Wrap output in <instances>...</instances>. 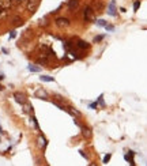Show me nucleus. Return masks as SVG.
<instances>
[{"mask_svg":"<svg viewBox=\"0 0 147 166\" xmlns=\"http://www.w3.org/2000/svg\"><path fill=\"white\" fill-rule=\"evenodd\" d=\"M83 18H85V21H93V18H94V11H93L91 7H86L85 8Z\"/></svg>","mask_w":147,"mask_h":166,"instance_id":"f257e3e1","label":"nucleus"},{"mask_svg":"<svg viewBox=\"0 0 147 166\" xmlns=\"http://www.w3.org/2000/svg\"><path fill=\"white\" fill-rule=\"evenodd\" d=\"M38 4H40V0H29L27 2V11L34 12L37 10V7H38Z\"/></svg>","mask_w":147,"mask_h":166,"instance_id":"f03ea898","label":"nucleus"},{"mask_svg":"<svg viewBox=\"0 0 147 166\" xmlns=\"http://www.w3.org/2000/svg\"><path fill=\"white\" fill-rule=\"evenodd\" d=\"M108 14L110 16H116V15H117V12H116V2H115V0H112V2L109 3V6H108Z\"/></svg>","mask_w":147,"mask_h":166,"instance_id":"7ed1b4c3","label":"nucleus"},{"mask_svg":"<svg viewBox=\"0 0 147 166\" xmlns=\"http://www.w3.org/2000/svg\"><path fill=\"white\" fill-rule=\"evenodd\" d=\"M69 25V21L67 18H57L56 19V26L57 27H67Z\"/></svg>","mask_w":147,"mask_h":166,"instance_id":"20e7f679","label":"nucleus"},{"mask_svg":"<svg viewBox=\"0 0 147 166\" xmlns=\"http://www.w3.org/2000/svg\"><path fill=\"white\" fill-rule=\"evenodd\" d=\"M14 98H15V101L18 102V104H21V105H23V104L26 102L25 95L21 94V93H15V94H14Z\"/></svg>","mask_w":147,"mask_h":166,"instance_id":"39448f33","label":"nucleus"},{"mask_svg":"<svg viewBox=\"0 0 147 166\" xmlns=\"http://www.w3.org/2000/svg\"><path fill=\"white\" fill-rule=\"evenodd\" d=\"M35 97L40 98V99H46V98H48V94H46L45 90H42V89H38V90L35 91Z\"/></svg>","mask_w":147,"mask_h":166,"instance_id":"423d86ee","label":"nucleus"},{"mask_svg":"<svg viewBox=\"0 0 147 166\" xmlns=\"http://www.w3.org/2000/svg\"><path fill=\"white\" fill-rule=\"evenodd\" d=\"M133 155H135V152L133 151H129L128 154L125 155V161H128V162H131V166H135V161H133Z\"/></svg>","mask_w":147,"mask_h":166,"instance_id":"0eeeda50","label":"nucleus"},{"mask_svg":"<svg viewBox=\"0 0 147 166\" xmlns=\"http://www.w3.org/2000/svg\"><path fill=\"white\" fill-rule=\"evenodd\" d=\"M79 6V2L78 0H69L68 2V8L71 10V11H74V10H76Z\"/></svg>","mask_w":147,"mask_h":166,"instance_id":"6e6552de","label":"nucleus"},{"mask_svg":"<svg viewBox=\"0 0 147 166\" xmlns=\"http://www.w3.org/2000/svg\"><path fill=\"white\" fill-rule=\"evenodd\" d=\"M81 129H82V135L85 136V138H90L91 136V131H90L89 128H86V127H81Z\"/></svg>","mask_w":147,"mask_h":166,"instance_id":"1a4fd4ad","label":"nucleus"},{"mask_svg":"<svg viewBox=\"0 0 147 166\" xmlns=\"http://www.w3.org/2000/svg\"><path fill=\"white\" fill-rule=\"evenodd\" d=\"M40 80L41 82H55V78L53 76H48V75H42V76H40Z\"/></svg>","mask_w":147,"mask_h":166,"instance_id":"9d476101","label":"nucleus"},{"mask_svg":"<svg viewBox=\"0 0 147 166\" xmlns=\"http://www.w3.org/2000/svg\"><path fill=\"white\" fill-rule=\"evenodd\" d=\"M76 46L81 48V49H86V48H89V44H87V42H85V41H82V39H79L78 44H76Z\"/></svg>","mask_w":147,"mask_h":166,"instance_id":"9b49d317","label":"nucleus"},{"mask_svg":"<svg viewBox=\"0 0 147 166\" xmlns=\"http://www.w3.org/2000/svg\"><path fill=\"white\" fill-rule=\"evenodd\" d=\"M27 69L30 72H40V71H41V67H37V65H31V64H30V65H27Z\"/></svg>","mask_w":147,"mask_h":166,"instance_id":"f8f14e48","label":"nucleus"},{"mask_svg":"<svg viewBox=\"0 0 147 166\" xmlns=\"http://www.w3.org/2000/svg\"><path fill=\"white\" fill-rule=\"evenodd\" d=\"M95 25L97 26H101V27H105V26L108 25V22L103 21V19H97V21H95Z\"/></svg>","mask_w":147,"mask_h":166,"instance_id":"ddd939ff","label":"nucleus"},{"mask_svg":"<svg viewBox=\"0 0 147 166\" xmlns=\"http://www.w3.org/2000/svg\"><path fill=\"white\" fill-rule=\"evenodd\" d=\"M38 142H40V143H38L40 147H45V146H46V140L42 138V136H40V138H38Z\"/></svg>","mask_w":147,"mask_h":166,"instance_id":"4468645a","label":"nucleus"},{"mask_svg":"<svg viewBox=\"0 0 147 166\" xmlns=\"http://www.w3.org/2000/svg\"><path fill=\"white\" fill-rule=\"evenodd\" d=\"M110 158H112V154L109 152V154H106L105 157L102 158V163H108V162L110 161Z\"/></svg>","mask_w":147,"mask_h":166,"instance_id":"2eb2a0df","label":"nucleus"},{"mask_svg":"<svg viewBox=\"0 0 147 166\" xmlns=\"http://www.w3.org/2000/svg\"><path fill=\"white\" fill-rule=\"evenodd\" d=\"M97 104H99L101 106H105V102H103V94H101L98 97V101H97Z\"/></svg>","mask_w":147,"mask_h":166,"instance_id":"dca6fc26","label":"nucleus"},{"mask_svg":"<svg viewBox=\"0 0 147 166\" xmlns=\"http://www.w3.org/2000/svg\"><path fill=\"white\" fill-rule=\"evenodd\" d=\"M140 7V0H136L135 3H133V11H138Z\"/></svg>","mask_w":147,"mask_h":166,"instance_id":"f3484780","label":"nucleus"},{"mask_svg":"<svg viewBox=\"0 0 147 166\" xmlns=\"http://www.w3.org/2000/svg\"><path fill=\"white\" fill-rule=\"evenodd\" d=\"M31 120H33V124H34V127H35L37 129H40V127H38V122H37V120H35V117H34V116L31 117Z\"/></svg>","mask_w":147,"mask_h":166,"instance_id":"a211bd4d","label":"nucleus"},{"mask_svg":"<svg viewBox=\"0 0 147 166\" xmlns=\"http://www.w3.org/2000/svg\"><path fill=\"white\" fill-rule=\"evenodd\" d=\"M105 29H106L108 31H113V30H115V27H113L112 25H106V26H105Z\"/></svg>","mask_w":147,"mask_h":166,"instance_id":"6ab92c4d","label":"nucleus"},{"mask_svg":"<svg viewBox=\"0 0 147 166\" xmlns=\"http://www.w3.org/2000/svg\"><path fill=\"white\" fill-rule=\"evenodd\" d=\"M102 38H103V35H98V37H95V38H94V42H99Z\"/></svg>","mask_w":147,"mask_h":166,"instance_id":"aec40b11","label":"nucleus"},{"mask_svg":"<svg viewBox=\"0 0 147 166\" xmlns=\"http://www.w3.org/2000/svg\"><path fill=\"white\" fill-rule=\"evenodd\" d=\"M16 37V31L14 30V31H11V34H10V38H15Z\"/></svg>","mask_w":147,"mask_h":166,"instance_id":"412c9836","label":"nucleus"},{"mask_svg":"<svg viewBox=\"0 0 147 166\" xmlns=\"http://www.w3.org/2000/svg\"><path fill=\"white\" fill-rule=\"evenodd\" d=\"M97 106H98V104H97V102H94V104H90V109H95Z\"/></svg>","mask_w":147,"mask_h":166,"instance_id":"4be33fe9","label":"nucleus"},{"mask_svg":"<svg viewBox=\"0 0 147 166\" xmlns=\"http://www.w3.org/2000/svg\"><path fill=\"white\" fill-rule=\"evenodd\" d=\"M79 154H81V155H82V157H83V158H87V155H86V154H85V152H83L82 150H81V151H79Z\"/></svg>","mask_w":147,"mask_h":166,"instance_id":"5701e85b","label":"nucleus"},{"mask_svg":"<svg viewBox=\"0 0 147 166\" xmlns=\"http://www.w3.org/2000/svg\"><path fill=\"white\" fill-rule=\"evenodd\" d=\"M90 166H97L95 163H90Z\"/></svg>","mask_w":147,"mask_h":166,"instance_id":"b1692460","label":"nucleus"}]
</instances>
